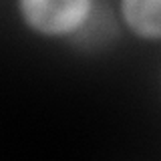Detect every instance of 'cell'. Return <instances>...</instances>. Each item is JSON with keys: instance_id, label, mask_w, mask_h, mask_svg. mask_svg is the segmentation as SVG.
Segmentation results:
<instances>
[{"instance_id": "2", "label": "cell", "mask_w": 161, "mask_h": 161, "mask_svg": "<svg viewBox=\"0 0 161 161\" xmlns=\"http://www.w3.org/2000/svg\"><path fill=\"white\" fill-rule=\"evenodd\" d=\"M121 18L135 36L161 40V0H121Z\"/></svg>"}, {"instance_id": "1", "label": "cell", "mask_w": 161, "mask_h": 161, "mask_svg": "<svg viewBox=\"0 0 161 161\" xmlns=\"http://www.w3.org/2000/svg\"><path fill=\"white\" fill-rule=\"evenodd\" d=\"M26 26L48 38L77 36L95 14V0H18Z\"/></svg>"}]
</instances>
